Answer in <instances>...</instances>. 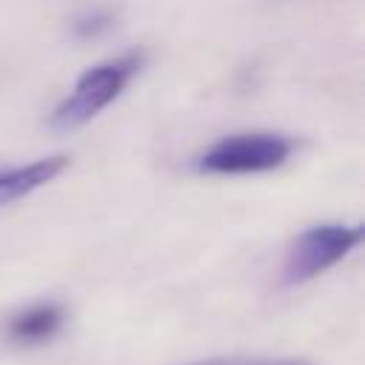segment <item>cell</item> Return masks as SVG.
<instances>
[{
    "mask_svg": "<svg viewBox=\"0 0 365 365\" xmlns=\"http://www.w3.org/2000/svg\"><path fill=\"white\" fill-rule=\"evenodd\" d=\"M143 63H145V51L128 48L111 60H103V63L86 68L77 77L71 94L66 100H60L57 108L48 114V128H54L60 134L83 128L88 120H94L103 108H108L128 88V83L140 74Z\"/></svg>",
    "mask_w": 365,
    "mask_h": 365,
    "instance_id": "obj_1",
    "label": "cell"
},
{
    "mask_svg": "<svg viewBox=\"0 0 365 365\" xmlns=\"http://www.w3.org/2000/svg\"><path fill=\"white\" fill-rule=\"evenodd\" d=\"M297 143L288 134L277 131H242L228 134L211 143L197 157L200 174L214 177H242V174H265L285 165L294 154Z\"/></svg>",
    "mask_w": 365,
    "mask_h": 365,
    "instance_id": "obj_2",
    "label": "cell"
},
{
    "mask_svg": "<svg viewBox=\"0 0 365 365\" xmlns=\"http://www.w3.org/2000/svg\"><path fill=\"white\" fill-rule=\"evenodd\" d=\"M362 242V225H345V222H322L311 225L291 242L285 262H282V282L299 285L322 271L334 268L339 259H345L356 245Z\"/></svg>",
    "mask_w": 365,
    "mask_h": 365,
    "instance_id": "obj_3",
    "label": "cell"
},
{
    "mask_svg": "<svg viewBox=\"0 0 365 365\" xmlns=\"http://www.w3.org/2000/svg\"><path fill=\"white\" fill-rule=\"evenodd\" d=\"M66 325V308L60 302L43 299V302H31L20 311H14L6 319V339L11 345L20 348H37L51 342Z\"/></svg>",
    "mask_w": 365,
    "mask_h": 365,
    "instance_id": "obj_4",
    "label": "cell"
},
{
    "mask_svg": "<svg viewBox=\"0 0 365 365\" xmlns=\"http://www.w3.org/2000/svg\"><path fill=\"white\" fill-rule=\"evenodd\" d=\"M68 165V157L66 154H51V157H40V160H31L26 165H9V168H0V208L14 202V200H23L29 197L31 191L48 185L54 177H60Z\"/></svg>",
    "mask_w": 365,
    "mask_h": 365,
    "instance_id": "obj_5",
    "label": "cell"
},
{
    "mask_svg": "<svg viewBox=\"0 0 365 365\" xmlns=\"http://www.w3.org/2000/svg\"><path fill=\"white\" fill-rule=\"evenodd\" d=\"M111 26H114V11L111 9H88V11H80L71 20V34L77 40H94V37L106 34Z\"/></svg>",
    "mask_w": 365,
    "mask_h": 365,
    "instance_id": "obj_6",
    "label": "cell"
},
{
    "mask_svg": "<svg viewBox=\"0 0 365 365\" xmlns=\"http://www.w3.org/2000/svg\"><path fill=\"white\" fill-rule=\"evenodd\" d=\"M185 365H311L297 356H208Z\"/></svg>",
    "mask_w": 365,
    "mask_h": 365,
    "instance_id": "obj_7",
    "label": "cell"
}]
</instances>
